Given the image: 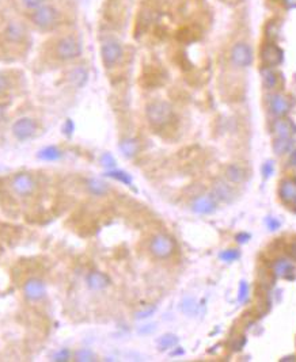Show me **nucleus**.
<instances>
[{
  "label": "nucleus",
  "mask_w": 296,
  "mask_h": 362,
  "mask_svg": "<svg viewBox=\"0 0 296 362\" xmlns=\"http://www.w3.org/2000/svg\"><path fill=\"white\" fill-rule=\"evenodd\" d=\"M163 83V76L159 71H156L154 68H151V71H146L143 73V84L147 87H155Z\"/></svg>",
  "instance_id": "412c9836"
},
{
  "label": "nucleus",
  "mask_w": 296,
  "mask_h": 362,
  "mask_svg": "<svg viewBox=\"0 0 296 362\" xmlns=\"http://www.w3.org/2000/svg\"><path fill=\"white\" fill-rule=\"evenodd\" d=\"M59 19H60L59 11L53 6L45 4V3L42 6L34 8L32 12V21H33L34 26H37L39 30H50V29L56 28Z\"/></svg>",
  "instance_id": "f257e3e1"
},
{
  "label": "nucleus",
  "mask_w": 296,
  "mask_h": 362,
  "mask_svg": "<svg viewBox=\"0 0 296 362\" xmlns=\"http://www.w3.org/2000/svg\"><path fill=\"white\" fill-rule=\"evenodd\" d=\"M291 109V103L288 98H285L284 95H281V94H276L272 97L270 99V110H272V113L276 115H284L287 114Z\"/></svg>",
  "instance_id": "a211bd4d"
},
{
  "label": "nucleus",
  "mask_w": 296,
  "mask_h": 362,
  "mask_svg": "<svg viewBox=\"0 0 296 362\" xmlns=\"http://www.w3.org/2000/svg\"><path fill=\"white\" fill-rule=\"evenodd\" d=\"M250 298V289L246 281H242L239 284V292H238V301L241 304H246Z\"/></svg>",
  "instance_id": "c85d7f7f"
},
{
  "label": "nucleus",
  "mask_w": 296,
  "mask_h": 362,
  "mask_svg": "<svg viewBox=\"0 0 296 362\" xmlns=\"http://www.w3.org/2000/svg\"><path fill=\"white\" fill-rule=\"evenodd\" d=\"M214 196L216 199H220L223 202H230L234 198V190L225 182L218 181L214 186Z\"/></svg>",
  "instance_id": "6ab92c4d"
},
{
  "label": "nucleus",
  "mask_w": 296,
  "mask_h": 362,
  "mask_svg": "<svg viewBox=\"0 0 296 362\" xmlns=\"http://www.w3.org/2000/svg\"><path fill=\"white\" fill-rule=\"evenodd\" d=\"M192 210L198 214H211L216 210V199L212 196H200L192 203Z\"/></svg>",
  "instance_id": "f8f14e48"
},
{
  "label": "nucleus",
  "mask_w": 296,
  "mask_h": 362,
  "mask_svg": "<svg viewBox=\"0 0 296 362\" xmlns=\"http://www.w3.org/2000/svg\"><path fill=\"white\" fill-rule=\"evenodd\" d=\"M67 79L74 87L80 88L87 82V71H86V68H83L80 66H74V68H71L70 71L67 72Z\"/></svg>",
  "instance_id": "dca6fc26"
},
{
  "label": "nucleus",
  "mask_w": 296,
  "mask_h": 362,
  "mask_svg": "<svg viewBox=\"0 0 296 362\" xmlns=\"http://www.w3.org/2000/svg\"><path fill=\"white\" fill-rule=\"evenodd\" d=\"M219 258L224 262H234L235 259L239 258V253L236 250H225L223 253L220 254Z\"/></svg>",
  "instance_id": "c756f323"
},
{
  "label": "nucleus",
  "mask_w": 296,
  "mask_h": 362,
  "mask_svg": "<svg viewBox=\"0 0 296 362\" xmlns=\"http://www.w3.org/2000/svg\"><path fill=\"white\" fill-rule=\"evenodd\" d=\"M261 60H262L263 66H269V68L279 66L283 61V52L276 45H266L261 52Z\"/></svg>",
  "instance_id": "9b49d317"
},
{
  "label": "nucleus",
  "mask_w": 296,
  "mask_h": 362,
  "mask_svg": "<svg viewBox=\"0 0 296 362\" xmlns=\"http://www.w3.org/2000/svg\"><path fill=\"white\" fill-rule=\"evenodd\" d=\"M273 274L277 278H285V280H295L296 271L295 266L288 259H279L276 261L273 266Z\"/></svg>",
  "instance_id": "ddd939ff"
},
{
  "label": "nucleus",
  "mask_w": 296,
  "mask_h": 362,
  "mask_svg": "<svg viewBox=\"0 0 296 362\" xmlns=\"http://www.w3.org/2000/svg\"><path fill=\"white\" fill-rule=\"evenodd\" d=\"M64 131H66V132L68 133V134H71V133L74 132V124H72V121L71 120L67 121L66 127H64Z\"/></svg>",
  "instance_id": "79ce46f5"
},
{
  "label": "nucleus",
  "mask_w": 296,
  "mask_h": 362,
  "mask_svg": "<svg viewBox=\"0 0 296 362\" xmlns=\"http://www.w3.org/2000/svg\"><path fill=\"white\" fill-rule=\"evenodd\" d=\"M247 240H250V235H247V233H239V235L236 236V241L238 243H246Z\"/></svg>",
  "instance_id": "ea45409f"
},
{
  "label": "nucleus",
  "mask_w": 296,
  "mask_h": 362,
  "mask_svg": "<svg viewBox=\"0 0 296 362\" xmlns=\"http://www.w3.org/2000/svg\"><path fill=\"white\" fill-rule=\"evenodd\" d=\"M94 353L93 351L87 350V349H83V350H79L76 353V361H94Z\"/></svg>",
  "instance_id": "2f4dec72"
},
{
  "label": "nucleus",
  "mask_w": 296,
  "mask_h": 362,
  "mask_svg": "<svg viewBox=\"0 0 296 362\" xmlns=\"http://www.w3.org/2000/svg\"><path fill=\"white\" fill-rule=\"evenodd\" d=\"M55 361H68L70 360V351L68 350H60L57 354H55Z\"/></svg>",
  "instance_id": "58836bf2"
},
{
  "label": "nucleus",
  "mask_w": 296,
  "mask_h": 362,
  "mask_svg": "<svg viewBox=\"0 0 296 362\" xmlns=\"http://www.w3.org/2000/svg\"><path fill=\"white\" fill-rule=\"evenodd\" d=\"M147 118L151 125L162 128L173 118V107L165 100H155L147 106Z\"/></svg>",
  "instance_id": "f03ea898"
},
{
  "label": "nucleus",
  "mask_w": 296,
  "mask_h": 362,
  "mask_svg": "<svg viewBox=\"0 0 296 362\" xmlns=\"http://www.w3.org/2000/svg\"><path fill=\"white\" fill-rule=\"evenodd\" d=\"M23 6L29 8V10H34V8H37V7L42 6L45 3V0H22Z\"/></svg>",
  "instance_id": "f704fd0d"
},
{
  "label": "nucleus",
  "mask_w": 296,
  "mask_h": 362,
  "mask_svg": "<svg viewBox=\"0 0 296 362\" xmlns=\"http://www.w3.org/2000/svg\"><path fill=\"white\" fill-rule=\"evenodd\" d=\"M295 360H296L295 357L291 356V357H284V358H283L281 361H295Z\"/></svg>",
  "instance_id": "a18cd8bd"
},
{
  "label": "nucleus",
  "mask_w": 296,
  "mask_h": 362,
  "mask_svg": "<svg viewBox=\"0 0 296 362\" xmlns=\"http://www.w3.org/2000/svg\"><path fill=\"white\" fill-rule=\"evenodd\" d=\"M290 163H291V165L296 167V149H294V151H292V154H291Z\"/></svg>",
  "instance_id": "37998d69"
},
{
  "label": "nucleus",
  "mask_w": 296,
  "mask_h": 362,
  "mask_svg": "<svg viewBox=\"0 0 296 362\" xmlns=\"http://www.w3.org/2000/svg\"><path fill=\"white\" fill-rule=\"evenodd\" d=\"M225 175L228 178V181H231L232 183H241L246 179V171H245V168H242L241 165H231L227 167Z\"/></svg>",
  "instance_id": "aec40b11"
},
{
  "label": "nucleus",
  "mask_w": 296,
  "mask_h": 362,
  "mask_svg": "<svg viewBox=\"0 0 296 362\" xmlns=\"http://www.w3.org/2000/svg\"><path fill=\"white\" fill-rule=\"evenodd\" d=\"M280 198L284 202H295L296 201V179H285L281 182L279 190Z\"/></svg>",
  "instance_id": "2eb2a0df"
},
{
  "label": "nucleus",
  "mask_w": 296,
  "mask_h": 362,
  "mask_svg": "<svg viewBox=\"0 0 296 362\" xmlns=\"http://www.w3.org/2000/svg\"><path fill=\"white\" fill-rule=\"evenodd\" d=\"M10 90V80L8 77L0 73V95H4Z\"/></svg>",
  "instance_id": "473e14b6"
},
{
  "label": "nucleus",
  "mask_w": 296,
  "mask_h": 362,
  "mask_svg": "<svg viewBox=\"0 0 296 362\" xmlns=\"http://www.w3.org/2000/svg\"><path fill=\"white\" fill-rule=\"evenodd\" d=\"M101 163H102V165H105V167L111 168V167H114L115 165V160L110 154H105L102 155V158H101Z\"/></svg>",
  "instance_id": "72a5a7b5"
},
{
  "label": "nucleus",
  "mask_w": 296,
  "mask_h": 362,
  "mask_svg": "<svg viewBox=\"0 0 296 362\" xmlns=\"http://www.w3.org/2000/svg\"><path fill=\"white\" fill-rule=\"evenodd\" d=\"M231 61L232 64L236 66H247L252 64L253 61V50L247 44H239L234 45V48L231 50Z\"/></svg>",
  "instance_id": "6e6552de"
},
{
  "label": "nucleus",
  "mask_w": 296,
  "mask_h": 362,
  "mask_svg": "<svg viewBox=\"0 0 296 362\" xmlns=\"http://www.w3.org/2000/svg\"><path fill=\"white\" fill-rule=\"evenodd\" d=\"M261 75H262L263 86L268 88V90L273 88L277 84V77H276V73L272 71V68L265 66L262 71H261Z\"/></svg>",
  "instance_id": "393cba45"
},
{
  "label": "nucleus",
  "mask_w": 296,
  "mask_h": 362,
  "mask_svg": "<svg viewBox=\"0 0 296 362\" xmlns=\"http://www.w3.org/2000/svg\"><path fill=\"white\" fill-rule=\"evenodd\" d=\"M178 343V338L176 335L173 334H166L163 335L159 340H158V345L162 350H166V349H170V347H174V346Z\"/></svg>",
  "instance_id": "cd10ccee"
},
{
  "label": "nucleus",
  "mask_w": 296,
  "mask_h": 362,
  "mask_svg": "<svg viewBox=\"0 0 296 362\" xmlns=\"http://www.w3.org/2000/svg\"><path fill=\"white\" fill-rule=\"evenodd\" d=\"M290 255H291V258L292 259H295L296 261V239L292 243H291V246H290Z\"/></svg>",
  "instance_id": "a19ab883"
},
{
  "label": "nucleus",
  "mask_w": 296,
  "mask_h": 362,
  "mask_svg": "<svg viewBox=\"0 0 296 362\" xmlns=\"http://www.w3.org/2000/svg\"><path fill=\"white\" fill-rule=\"evenodd\" d=\"M106 176H109V178H113V179H115V181L122 182L124 185H128V186H131V185H132L131 175H128L125 171H121V170L108 171V172H106Z\"/></svg>",
  "instance_id": "a878e982"
},
{
  "label": "nucleus",
  "mask_w": 296,
  "mask_h": 362,
  "mask_svg": "<svg viewBox=\"0 0 296 362\" xmlns=\"http://www.w3.org/2000/svg\"><path fill=\"white\" fill-rule=\"evenodd\" d=\"M55 53L63 61L74 60L82 55V42L74 35H66L56 44Z\"/></svg>",
  "instance_id": "7ed1b4c3"
},
{
  "label": "nucleus",
  "mask_w": 296,
  "mask_h": 362,
  "mask_svg": "<svg viewBox=\"0 0 296 362\" xmlns=\"http://www.w3.org/2000/svg\"><path fill=\"white\" fill-rule=\"evenodd\" d=\"M46 289L44 282L38 278H30L23 285V295L29 301H39L45 297Z\"/></svg>",
  "instance_id": "1a4fd4ad"
},
{
  "label": "nucleus",
  "mask_w": 296,
  "mask_h": 362,
  "mask_svg": "<svg viewBox=\"0 0 296 362\" xmlns=\"http://www.w3.org/2000/svg\"><path fill=\"white\" fill-rule=\"evenodd\" d=\"M291 145H292V140H291V138L279 137L273 143L274 154H277V155L285 154V152L291 148Z\"/></svg>",
  "instance_id": "bb28decb"
},
{
  "label": "nucleus",
  "mask_w": 296,
  "mask_h": 362,
  "mask_svg": "<svg viewBox=\"0 0 296 362\" xmlns=\"http://www.w3.org/2000/svg\"><path fill=\"white\" fill-rule=\"evenodd\" d=\"M284 1L288 7H296V0H284Z\"/></svg>",
  "instance_id": "c03bdc74"
},
{
  "label": "nucleus",
  "mask_w": 296,
  "mask_h": 362,
  "mask_svg": "<svg viewBox=\"0 0 296 362\" xmlns=\"http://www.w3.org/2000/svg\"><path fill=\"white\" fill-rule=\"evenodd\" d=\"M176 250V241L173 237L165 233H159L152 237L151 244H149V251L151 254L159 259H166L170 257L171 254Z\"/></svg>",
  "instance_id": "20e7f679"
},
{
  "label": "nucleus",
  "mask_w": 296,
  "mask_h": 362,
  "mask_svg": "<svg viewBox=\"0 0 296 362\" xmlns=\"http://www.w3.org/2000/svg\"><path fill=\"white\" fill-rule=\"evenodd\" d=\"M120 149L122 151V154L125 155L126 158H132L137 154L139 151V144H137L136 140L133 138H125L122 140L120 144Z\"/></svg>",
  "instance_id": "4be33fe9"
},
{
  "label": "nucleus",
  "mask_w": 296,
  "mask_h": 362,
  "mask_svg": "<svg viewBox=\"0 0 296 362\" xmlns=\"http://www.w3.org/2000/svg\"><path fill=\"white\" fill-rule=\"evenodd\" d=\"M155 309L156 308L155 307H148L146 308V309H143V311H140V312H137L136 313V319H146V318H149L152 313L155 312Z\"/></svg>",
  "instance_id": "e433bc0d"
},
{
  "label": "nucleus",
  "mask_w": 296,
  "mask_h": 362,
  "mask_svg": "<svg viewBox=\"0 0 296 362\" xmlns=\"http://www.w3.org/2000/svg\"><path fill=\"white\" fill-rule=\"evenodd\" d=\"M122 55H124L122 46L115 39H108L102 44L101 56H102V61H104L106 68H111L117 63H120V60L122 59Z\"/></svg>",
  "instance_id": "39448f33"
},
{
  "label": "nucleus",
  "mask_w": 296,
  "mask_h": 362,
  "mask_svg": "<svg viewBox=\"0 0 296 362\" xmlns=\"http://www.w3.org/2000/svg\"><path fill=\"white\" fill-rule=\"evenodd\" d=\"M3 115H4V110H3V107H0V121L3 118Z\"/></svg>",
  "instance_id": "49530a36"
},
{
  "label": "nucleus",
  "mask_w": 296,
  "mask_h": 362,
  "mask_svg": "<svg viewBox=\"0 0 296 362\" xmlns=\"http://www.w3.org/2000/svg\"><path fill=\"white\" fill-rule=\"evenodd\" d=\"M4 35H6L7 41H10L12 44H19V42L25 41L26 35H28V30H26V26L22 22L11 21L6 26Z\"/></svg>",
  "instance_id": "9d476101"
},
{
  "label": "nucleus",
  "mask_w": 296,
  "mask_h": 362,
  "mask_svg": "<svg viewBox=\"0 0 296 362\" xmlns=\"http://www.w3.org/2000/svg\"><path fill=\"white\" fill-rule=\"evenodd\" d=\"M11 187L19 197H29L36 192L37 185H36V181L30 174L21 172V174H17L12 178Z\"/></svg>",
  "instance_id": "423d86ee"
},
{
  "label": "nucleus",
  "mask_w": 296,
  "mask_h": 362,
  "mask_svg": "<svg viewBox=\"0 0 296 362\" xmlns=\"http://www.w3.org/2000/svg\"><path fill=\"white\" fill-rule=\"evenodd\" d=\"M273 131L277 134V137L291 138L292 134L296 133V127L294 125V122L290 120H277L274 121Z\"/></svg>",
  "instance_id": "f3484780"
},
{
  "label": "nucleus",
  "mask_w": 296,
  "mask_h": 362,
  "mask_svg": "<svg viewBox=\"0 0 296 362\" xmlns=\"http://www.w3.org/2000/svg\"><path fill=\"white\" fill-rule=\"evenodd\" d=\"M273 171H274L273 163H272L270 160H269V162H266V163L262 165V175L265 176V178H269V176H272Z\"/></svg>",
  "instance_id": "c9c22d12"
},
{
  "label": "nucleus",
  "mask_w": 296,
  "mask_h": 362,
  "mask_svg": "<svg viewBox=\"0 0 296 362\" xmlns=\"http://www.w3.org/2000/svg\"><path fill=\"white\" fill-rule=\"evenodd\" d=\"M266 225H268V228L270 230H276L280 228V221L279 220L273 219V217H266Z\"/></svg>",
  "instance_id": "4c0bfd02"
},
{
  "label": "nucleus",
  "mask_w": 296,
  "mask_h": 362,
  "mask_svg": "<svg viewBox=\"0 0 296 362\" xmlns=\"http://www.w3.org/2000/svg\"><path fill=\"white\" fill-rule=\"evenodd\" d=\"M87 189L94 196H104L109 190L108 185L105 182L99 181V179H90L87 183Z\"/></svg>",
  "instance_id": "5701e85b"
},
{
  "label": "nucleus",
  "mask_w": 296,
  "mask_h": 362,
  "mask_svg": "<svg viewBox=\"0 0 296 362\" xmlns=\"http://www.w3.org/2000/svg\"><path fill=\"white\" fill-rule=\"evenodd\" d=\"M37 122L30 118V117H22L17 120L12 124V134L18 138V140H28V138L33 137L36 132H37Z\"/></svg>",
  "instance_id": "0eeeda50"
},
{
  "label": "nucleus",
  "mask_w": 296,
  "mask_h": 362,
  "mask_svg": "<svg viewBox=\"0 0 296 362\" xmlns=\"http://www.w3.org/2000/svg\"><path fill=\"white\" fill-rule=\"evenodd\" d=\"M196 309H197V305H196V302L193 298H186L185 301L182 302V311L187 315H193V313L196 312Z\"/></svg>",
  "instance_id": "7c9ffc66"
},
{
  "label": "nucleus",
  "mask_w": 296,
  "mask_h": 362,
  "mask_svg": "<svg viewBox=\"0 0 296 362\" xmlns=\"http://www.w3.org/2000/svg\"><path fill=\"white\" fill-rule=\"evenodd\" d=\"M39 159L48 160V162H56V160L61 159L63 152L57 147H46L39 152Z\"/></svg>",
  "instance_id": "b1692460"
},
{
  "label": "nucleus",
  "mask_w": 296,
  "mask_h": 362,
  "mask_svg": "<svg viewBox=\"0 0 296 362\" xmlns=\"http://www.w3.org/2000/svg\"><path fill=\"white\" fill-rule=\"evenodd\" d=\"M87 286L91 291H104L105 288H108L110 284L109 277L104 273H99V271H93L87 275L86 278Z\"/></svg>",
  "instance_id": "4468645a"
},
{
  "label": "nucleus",
  "mask_w": 296,
  "mask_h": 362,
  "mask_svg": "<svg viewBox=\"0 0 296 362\" xmlns=\"http://www.w3.org/2000/svg\"><path fill=\"white\" fill-rule=\"evenodd\" d=\"M295 208H296V201H295Z\"/></svg>",
  "instance_id": "de8ad7c7"
}]
</instances>
